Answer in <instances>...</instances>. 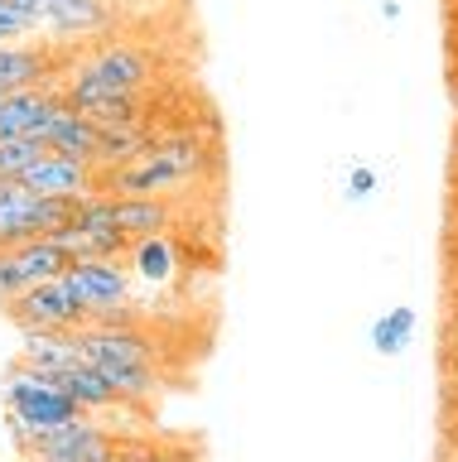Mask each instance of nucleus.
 <instances>
[{"instance_id": "obj_1", "label": "nucleus", "mask_w": 458, "mask_h": 462, "mask_svg": "<svg viewBox=\"0 0 458 462\" xmlns=\"http://www.w3.org/2000/svg\"><path fill=\"white\" fill-rule=\"evenodd\" d=\"M218 169V150L203 144L193 130H174V135H154L145 154L131 164L102 173V193L111 198H169L174 188L203 183Z\"/></svg>"}, {"instance_id": "obj_2", "label": "nucleus", "mask_w": 458, "mask_h": 462, "mask_svg": "<svg viewBox=\"0 0 458 462\" xmlns=\"http://www.w3.org/2000/svg\"><path fill=\"white\" fill-rule=\"evenodd\" d=\"M0 404H5V429L15 448H24L39 433H53L63 424L82 419V410L63 395L59 375H44L24 361H10L5 366V381H0Z\"/></svg>"}, {"instance_id": "obj_3", "label": "nucleus", "mask_w": 458, "mask_h": 462, "mask_svg": "<svg viewBox=\"0 0 458 462\" xmlns=\"http://www.w3.org/2000/svg\"><path fill=\"white\" fill-rule=\"evenodd\" d=\"M154 78V53L140 43H97L82 63L68 68L63 97L68 106H97L111 97H145V87Z\"/></svg>"}, {"instance_id": "obj_4", "label": "nucleus", "mask_w": 458, "mask_h": 462, "mask_svg": "<svg viewBox=\"0 0 458 462\" xmlns=\"http://www.w3.org/2000/svg\"><path fill=\"white\" fill-rule=\"evenodd\" d=\"M78 202L82 198H49V193H30L15 179H0V251H15L24 241L73 226Z\"/></svg>"}, {"instance_id": "obj_5", "label": "nucleus", "mask_w": 458, "mask_h": 462, "mask_svg": "<svg viewBox=\"0 0 458 462\" xmlns=\"http://www.w3.org/2000/svg\"><path fill=\"white\" fill-rule=\"evenodd\" d=\"M121 439L117 433H107L102 424H97L92 414L73 419V424L53 429V433H39V439H30L20 448V457H63V462H117L121 453Z\"/></svg>"}, {"instance_id": "obj_6", "label": "nucleus", "mask_w": 458, "mask_h": 462, "mask_svg": "<svg viewBox=\"0 0 458 462\" xmlns=\"http://www.w3.org/2000/svg\"><path fill=\"white\" fill-rule=\"evenodd\" d=\"M10 318L20 323V332H30V328H44V332H78V328H88V309L73 299V289L63 284V274L59 280H49V284H34V289H24V294L5 309Z\"/></svg>"}, {"instance_id": "obj_7", "label": "nucleus", "mask_w": 458, "mask_h": 462, "mask_svg": "<svg viewBox=\"0 0 458 462\" xmlns=\"http://www.w3.org/2000/svg\"><path fill=\"white\" fill-rule=\"evenodd\" d=\"M63 284L73 289V299L88 309V323L97 309H117V303H131V270L126 260H73V270L63 274Z\"/></svg>"}, {"instance_id": "obj_8", "label": "nucleus", "mask_w": 458, "mask_h": 462, "mask_svg": "<svg viewBox=\"0 0 458 462\" xmlns=\"http://www.w3.org/2000/svg\"><path fill=\"white\" fill-rule=\"evenodd\" d=\"M68 106L63 87H24V92L0 97V140H39L44 125Z\"/></svg>"}, {"instance_id": "obj_9", "label": "nucleus", "mask_w": 458, "mask_h": 462, "mask_svg": "<svg viewBox=\"0 0 458 462\" xmlns=\"http://www.w3.org/2000/svg\"><path fill=\"white\" fill-rule=\"evenodd\" d=\"M20 183L30 193H49V198H92L102 193V169L73 154H44Z\"/></svg>"}, {"instance_id": "obj_10", "label": "nucleus", "mask_w": 458, "mask_h": 462, "mask_svg": "<svg viewBox=\"0 0 458 462\" xmlns=\"http://www.w3.org/2000/svg\"><path fill=\"white\" fill-rule=\"evenodd\" d=\"M63 63L44 43H0V92H24V87H63Z\"/></svg>"}, {"instance_id": "obj_11", "label": "nucleus", "mask_w": 458, "mask_h": 462, "mask_svg": "<svg viewBox=\"0 0 458 462\" xmlns=\"http://www.w3.org/2000/svg\"><path fill=\"white\" fill-rule=\"evenodd\" d=\"M39 140H44L49 154H73V159L97 164V150H102V125H97L92 116H82L78 106H63L44 125V135H39Z\"/></svg>"}, {"instance_id": "obj_12", "label": "nucleus", "mask_w": 458, "mask_h": 462, "mask_svg": "<svg viewBox=\"0 0 458 462\" xmlns=\"http://www.w3.org/2000/svg\"><path fill=\"white\" fill-rule=\"evenodd\" d=\"M20 361L44 375H63L82 361V346H78V332H44V328H30L24 332V346H20Z\"/></svg>"}, {"instance_id": "obj_13", "label": "nucleus", "mask_w": 458, "mask_h": 462, "mask_svg": "<svg viewBox=\"0 0 458 462\" xmlns=\"http://www.w3.org/2000/svg\"><path fill=\"white\" fill-rule=\"evenodd\" d=\"M174 217H179L174 198H117V231H126L131 241L169 236Z\"/></svg>"}, {"instance_id": "obj_14", "label": "nucleus", "mask_w": 458, "mask_h": 462, "mask_svg": "<svg viewBox=\"0 0 458 462\" xmlns=\"http://www.w3.org/2000/svg\"><path fill=\"white\" fill-rule=\"evenodd\" d=\"M111 24V5L107 0H49L44 5V29L59 39H82Z\"/></svg>"}, {"instance_id": "obj_15", "label": "nucleus", "mask_w": 458, "mask_h": 462, "mask_svg": "<svg viewBox=\"0 0 458 462\" xmlns=\"http://www.w3.org/2000/svg\"><path fill=\"white\" fill-rule=\"evenodd\" d=\"M126 270L131 280H140L145 289H164L179 270V255H174V241L169 236H145V241H131L126 251Z\"/></svg>"}, {"instance_id": "obj_16", "label": "nucleus", "mask_w": 458, "mask_h": 462, "mask_svg": "<svg viewBox=\"0 0 458 462\" xmlns=\"http://www.w3.org/2000/svg\"><path fill=\"white\" fill-rule=\"evenodd\" d=\"M15 270L24 274V284H49V280H59V274H68L73 270V251H63L53 236H39V241H24V245H15Z\"/></svg>"}, {"instance_id": "obj_17", "label": "nucleus", "mask_w": 458, "mask_h": 462, "mask_svg": "<svg viewBox=\"0 0 458 462\" xmlns=\"http://www.w3.org/2000/svg\"><path fill=\"white\" fill-rule=\"evenodd\" d=\"M59 385H63V395L78 404L82 414H102V410H121V400H117V390H111L102 381V371L88 366V361H78L73 371H63L59 375Z\"/></svg>"}, {"instance_id": "obj_18", "label": "nucleus", "mask_w": 458, "mask_h": 462, "mask_svg": "<svg viewBox=\"0 0 458 462\" xmlns=\"http://www.w3.org/2000/svg\"><path fill=\"white\" fill-rule=\"evenodd\" d=\"M410 337H415V309H391L371 323V346L381 356H400L410 346Z\"/></svg>"}, {"instance_id": "obj_19", "label": "nucleus", "mask_w": 458, "mask_h": 462, "mask_svg": "<svg viewBox=\"0 0 458 462\" xmlns=\"http://www.w3.org/2000/svg\"><path fill=\"white\" fill-rule=\"evenodd\" d=\"M49 150H44V140H0V179H24V173H30L39 159H44Z\"/></svg>"}, {"instance_id": "obj_20", "label": "nucleus", "mask_w": 458, "mask_h": 462, "mask_svg": "<svg viewBox=\"0 0 458 462\" xmlns=\"http://www.w3.org/2000/svg\"><path fill=\"white\" fill-rule=\"evenodd\" d=\"M34 20H30V14H24V10H15V5H10V0H0V43H20L24 34H34Z\"/></svg>"}, {"instance_id": "obj_21", "label": "nucleus", "mask_w": 458, "mask_h": 462, "mask_svg": "<svg viewBox=\"0 0 458 462\" xmlns=\"http://www.w3.org/2000/svg\"><path fill=\"white\" fill-rule=\"evenodd\" d=\"M24 289H30V284H24V274L15 270V255L0 251V309H10V303H15Z\"/></svg>"}, {"instance_id": "obj_22", "label": "nucleus", "mask_w": 458, "mask_h": 462, "mask_svg": "<svg viewBox=\"0 0 458 462\" xmlns=\"http://www.w3.org/2000/svg\"><path fill=\"white\" fill-rule=\"evenodd\" d=\"M371 188H377V173H371V169H362V164H357V169L348 173V198H352V202H362V198L371 193Z\"/></svg>"}, {"instance_id": "obj_23", "label": "nucleus", "mask_w": 458, "mask_h": 462, "mask_svg": "<svg viewBox=\"0 0 458 462\" xmlns=\"http://www.w3.org/2000/svg\"><path fill=\"white\" fill-rule=\"evenodd\" d=\"M117 462H169L164 453H154V448H121Z\"/></svg>"}, {"instance_id": "obj_24", "label": "nucleus", "mask_w": 458, "mask_h": 462, "mask_svg": "<svg viewBox=\"0 0 458 462\" xmlns=\"http://www.w3.org/2000/svg\"><path fill=\"white\" fill-rule=\"evenodd\" d=\"M381 14L386 20H400V0H381Z\"/></svg>"}, {"instance_id": "obj_25", "label": "nucleus", "mask_w": 458, "mask_h": 462, "mask_svg": "<svg viewBox=\"0 0 458 462\" xmlns=\"http://www.w3.org/2000/svg\"><path fill=\"white\" fill-rule=\"evenodd\" d=\"M24 462H63V457H24Z\"/></svg>"}, {"instance_id": "obj_26", "label": "nucleus", "mask_w": 458, "mask_h": 462, "mask_svg": "<svg viewBox=\"0 0 458 462\" xmlns=\"http://www.w3.org/2000/svg\"><path fill=\"white\" fill-rule=\"evenodd\" d=\"M0 97H5V92H0Z\"/></svg>"}]
</instances>
